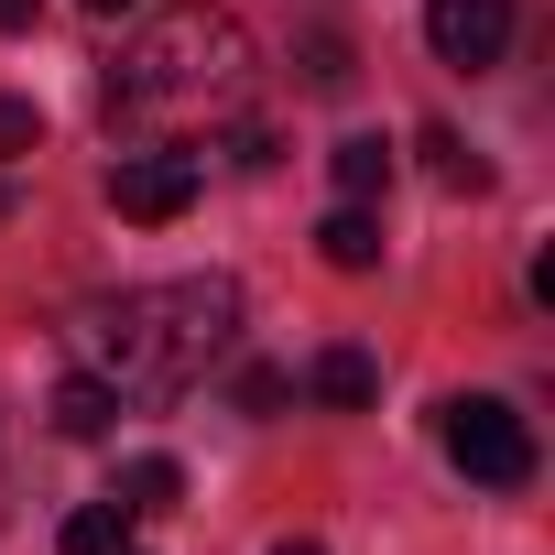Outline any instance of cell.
<instances>
[{
  "label": "cell",
  "mask_w": 555,
  "mask_h": 555,
  "mask_svg": "<svg viewBox=\"0 0 555 555\" xmlns=\"http://www.w3.org/2000/svg\"><path fill=\"white\" fill-rule=\"evenodd\" d=\"M229 349H240V284H229V272L142 284V295H109V306L77 317V371H99L120 403L196 392Z\"/></svg>",
  "instance_id": "cell-1"
},
{
  "label": "cell",
  "mask_w": 555,
  "mask_h": 555,
  "mask_svg": "<svg viewBox=\"0 0 555 555\" xmlns=\"http://www.w3.org/2000/svg\"><path fill=\"white\" fill-rule=\"evenodd\" d=\"M250 88V34L229 12H164L120 66H109V109H229Z\"/></svg>",
  "instance_id": "cell-2"
},
{
  "label": "cell",
  "mask_w": 555,
  "mask_h": 555,
  "mask_svg": "<svg viewBox=\"0 0 555 555\" xmlns=\"http://www.w3.org/2000/svg\"><path fill=\"white\" fill-rule=\"evenodd\" d=\"M447 457H457L479 490H522V479H533V425H522L501 392H457V403H447Z\"/></svg>",
  "instance_id": "cell-3"
},
{
  "label": "cell",
  "mask_w": 555,
  "mask_h": 555,
  "mask_svg": "<svg viewBox=\"0 0 555 555\" xmlns=\"http://www.w3.org/2000/svg\"><path fill=\"white\" fill-rule=\"evenodd\" d=\"M425 44L457 77H490L512 55V0H425Z\"/></svg>",
  "instance_id": "cell-4"
},
{
  "label": "cell",
  "mask_w": 555,
  "mask_h": 555,
  "mask_svg": "<svg viewBox=\"0 0 555 555\" xmlns=\"http://www.w3.org/2000/svg\"><path fill=\"white\" fill-rule=\"evenodd\" d=\"M109 207H120L131 229L185 218V207H196V153H131V164H109Z\"/></svg>",
  "instance_id": "cell-5"
},
{
  "label": "cell",
  "mask_w": 555,
  "mask_h": 555,
  "mask_svg": "<svg viewBox=\"0 0 555 555\" xmlns=\"http://www.w3.org/2000/svg\"><path fill=\"white\" fill-rule=\"evenodd\" d=\"M317 250H327L338 272H371V261H382V218H371V196H338V207L317 218Z\"/></svg>",
  "instance_id": "cell-6"
},
{
  "label": "cell",
  "mask_w": 555,
  "mask_h": 555,
  "mask_svg": "<svg viewBox=\"0 0 555 555\" xmlns=\"http://www.w3.org/2000/svg\"><path fill=\"white\" fill-rule=\"evenodd\" d=\"M175 501H185V468H175V457H131V468L109 479V512H131V522H164Z\"/></svg>",
  "instance_id": "cell-7"
},
{
  "label": "cell",
  "mask_w": 555,
  "mask_h": 555,
  "mask_svg": "<svg viewBox=\"0 0 555 555\" xmlns=\"http://www.w3.org/2000/svg\"><path fill=\"white\" fill-rule=\"evenodd\" d=\"M109 425H120V392L99 371H66L55 382V436H109Z\"/></svg>",
  "instance_id": "cell-8"
},
{
  "label": "cell",
  "mask_w": 555,
  "mask_h": 555,
  "mask_svg": "<svg viewBox=\"0 0 555 555\" xmlns=\"http://www.w3.org/2000/svg\"><path fill=\"white\" fill-rule=\"evenodd\" d=\"M317 403H338V414H360L371 392H382V371H371V349H317Z\"/></svg>",
  "instance_id": "cell-9"
},
{
  "label": "cell",
  "mask_w": 555,
  "mask_h": 555,
  "mask_svg": "<svg viewBox=\"0 0 555 555\" xmlns=\"http://www.w3.org/2000/svg\"><path fill=\"white\" fill-rule=\"evenodd\" d=\"M66 555H131V512H109V501H88V512H66V533H55Z\"/></svg>",
  "instance_id": "cell-10"
},
{
  "label": "cell",
  "mask_w": 555,
  "mask_h": 555,
  "mask_svg": "<svg viewBox=\"0 0 555 555\" xmlns=\"http://www.w3.org/2000/svg\"><path fill=\"white\" fill-rule=\"evenodd\" d=\"M327 164H338V196H382V185H392V153H382L371 131H349Z\"/></svg>",
  "instance_id": "cell-11"
},
{
  "label": "cell",
  "mask_w": 555,
  "mask_h": 555,
  "mask_svg": "<svg viewBox=\"0 0 555 555\" xmlns=\"http://www.w3.org/2000/svg\"><path fill=\"white\" fill-rule=\"evenodd\" d=\"M425 153H436V185H468V196L490 185V164H479V153L457 142V131H425Z\"/></svg>",
  "instance_id": "cell-12"
},
{
  "label": "cell",
  "mask_w": 555,
  "mask_h": 555,
  "mask_svg": "<svg viewBox=\"0 0 555 555\" xmlns=\"http://www.w3.org/2000/svg\"><path fill=\"white\" fill-rule=\"evenodd\" d=\"M34 131H44V120H34V99H0V164L34 153Z\"/></svg>",
  "instance_id": "cell-13"
},
{
  "label": "cell",
  "mask_w": 555,
  "mask_h": 555,
  "mask_svg": "<svg viewBox=\"0 0 555 555\" xmlns=\"http://www.w3.org/2000/svg\"><path fill=\"white\" fill-rule=\"evenodd\" d=\"M284 392H295L284 371H240V414H272V403H284Z\"/></svg>",
  "instance_id": "cell-14"
},
{
  "label": "cell",
  "mask_w": 555,
  "mask_h": 555,
  "mask_svg": "<svg viewBox=\"0 0 555 555\" xmlns=\"http://www.w3.org/2000/svg\"><path fill=\"white\" fill-rule=\"evenodd\" d=\"M306 77L317 88H349V44H306Z\"/></svg>",
  "instance_id": "cell-15"
},
{
  "label": "cell",
  "mask_w": 555,
  "mask_h": 555,
  "mask_svg": "<svg viewBox=\"0 0 555 555\" xmlns=\"http://www.w3.org/2000/svg\"><path fill=\"white\" fill-rule=\"evenodd\" d=\"M34 12H44V0H0V34H34Z\"/></svg>",
  "instance_id": "cell-16"
},
{
  "label": "cell",
  "mask_w": 555,
  "mask_h": 555,
  "mask_svg": "<svg viewBox=\"0 0 555 555\" xmlns=\"http://www.w3.org/2000/svg\"><path fill=\"white\" fill-rule=\"evenodd\" d=\"M77 12H99V23H120V12H142V0H77Z\"/></svg>",
  "instance_id": "cell-17"
},
{
  "label": "cell",
  "mask_w": 555,
  "mask_h": 555,
  "mask_svg": "<svg viewBox=\"0 0 555 555\" xmlns=\"http://www.w3.org/2000/svg\"><path fill=\"white\" fill-rule=\"evenodd\" d=\"M272 555H327V544H272Z\"/></svg>",
  "instance_id": "cell-18"
},
{
  "label": "cell",
  "mask_w": 555,
  "mask_h": 555,
  "mask_svg": "<svg viewBox=\"0 0 555 555\" xmlns=\"http://www.w3.org/2000/svg\"><path fill=\"white\" fill-rule=\"evenodd\" d=\"M0 218H12V196H0Z\"/></svg>",
  "instance_id": "cell-19"
},
{
  "label": "cell",
  "mask_w": 555,
  "mask_h": 555,
  "mask_svg": "<svg viewBox=\"0 0 555 555\" xmlns=\"http://www.w3.org/2000/svg\"><path fill=\"white\" fill-rule=\"evenodd\" d=\"M131 555H142V544H131Z\"/></svg>",
  "instance_id": "cell-20"
}]
</instances>
